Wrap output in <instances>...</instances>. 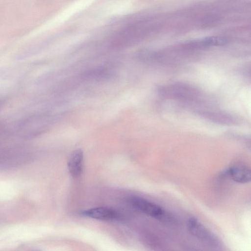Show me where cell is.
I'll list each match as a JSON object with an SVG mask.
<instances>
[{"mask_svg": "<svg viewBox=\"0 0 251 251\" xmlns=\"http://www.w3.org/2000/svg\"><path fill=\"white\" fill-rule=\"evenodd\" d=\"M230 178L235 182L240 183H246L251 181V172L247 166L242 164H235L228 170Z\"/></svg>", "mask_w": 251, "mask_h": 251, "instance_id": "obj_5", "label": "cell"}, {"mask_svg": "<svg viewBox=\"0 0 251 251\" xmlns=\"http://www.w3.org/2000/svg\"><path fill=\"white\" fill-rule=\"evenodd\" d=\"M198 47L219 46L226 45L227 43L226 38L221 36H210L196 41Z\"/></svg>", "mask_w": 251, "mask_h": 251, "instance_id": "obj_8", "label": "cell"}, {"mask_svg": "<svg viewBox=\"0 0 251 251\" xmlns=\"http://www.w3.org/2000/svg\"><path fill=\"white\" fill-rule=\"evenodd\" d=\"M109 75L108 71L100 67L88 70L83 74V76L87 78L97 79L107 77Z\"/></svg>", "mask_w": 251, "mask_h": 251, "instance_id": "obj_9", "label": "cell"}, {"mask_svg": "<svg viewBox=\"0 0 251 251\" xmlns=\"http://www.w3.org/2000/svg\"><path fill=\"white\" fill-rule=\"evenodd\" d=\"M158 91L164 97L178 99L192 100L199 95V91L196 88L182 83L161 86Z\"/></svg>", "mask_w": 251, "mask_h": 251, "instance_id": "obj_3", "label": "cell"}, {"mask_svg": "<svg viewBox=\"0 0 251 251\" xmlns=\"http://www.w3.org/2000/svg\"><path fill=\"white\" fill-rule=\"evenodd\" d=\"M200 115L215 123L226 125L234 123V119L231 116L221 112L202 111L201 112Z\"/></svg>", "mask_w": 251, "mask_h": 251, "instance_id": "obj_7", "label": "cell"}, {"mask_svg": "<svg viewBox=\"0 0 251 251\" xmlns=\"http://www.w3.org/2000/svg\"><path fill=\"white\" fill-rule=\"evenodd\" d=\"M83 215L100 220H112L119 217V213L115 210L105 207H96L82 212Z\"/></svg>", "mask_w": 251, "mask_h": 251, "instance_id": "obj_4", "label": "cell"}, {"mask_svg": "<svg viewBox=\"0 0 251 251\" xmlns=\"http://www.w3.org/2000/svg\"><path fill=\"white\" fill-rule=\"evenodd\" d=\"M187 226L190 234L202 243L215 249L220 247V243L217 237L196 218H189Z\"/></svg>", "mask_w": 251, "mask_h": 251, "instance_id": "obj_2", "label": "cell"}, {"mask_svg": "<svg viewBox=\"0 0 251 251\" xmlns=\"http://www.w3.org/2000/svg\"><path fill=\"white\" fill-rule=\"evenodd\" d=\"M83 152L81 149L73 151L68 161L69 172L73 177H78L82 172Z\"/></svg>", "mask_w": 251, "mask_h": 251, "instance_id": "obj_6", "label": "cell"}, {"mask_svg": "<svg viewBox=\"0 0 251 251\" xmlns=\"http://www.w3.org/2000/svg\"><path fill=\"white\" fill-rule=\"evenodd\" d=\"M132 205L146 215L161 222L174 224V217L162 207L144 198L134 197L131 200Z\"/></svg>", "mask_w": 251, "mask_h": 251, "instance_id": "obj_1", "label": "cell"}]
</instances>
